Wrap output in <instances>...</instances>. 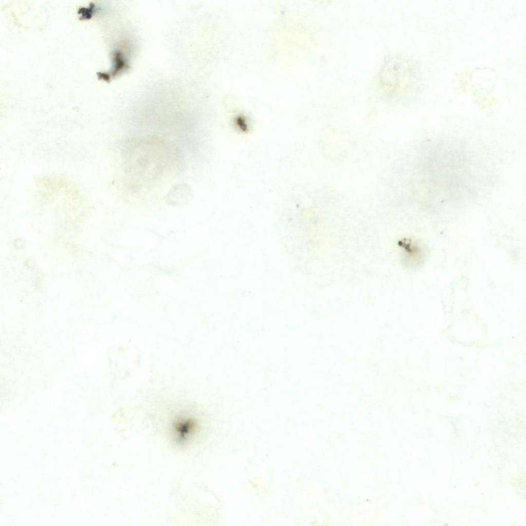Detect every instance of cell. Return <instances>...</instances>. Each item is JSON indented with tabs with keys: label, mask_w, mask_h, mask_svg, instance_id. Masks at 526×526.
Returning <instances> with one entry per match:
<instances>
[{
	"label": "cell",
	"mask_w": 526,
	"mask_h": 526,
	"mask_svg": "<svg viewBox=\"0 0 526 526\" xmlns=\"http://www.w3.org/2000/svg\"><path fill=\"white\" fill-rule=\"evenodd\" d=\"M165 432L170 443L175 448L186 450L197 444L204 430L202 415L189 407L175 409L165 422Z\"/></svg>",
	"instance_id": "6da1fadb"
},
{
	"label": "cell",
	"mask_w": 526,
	"mask_h": 526,
	"mask_svg": "<svg viewBox=\"0 0 526 526\" xmlns=\"http://www.w3.org/2000/svg\"><path fill=\"white\" fill-rule=\"evenodd\" d=\"M416 72L409 62L403 58H389L379 74V85L383 95L390 98L406 97L415 84Z\"/></svg>",
	"instance_id": "7a4b0ae2"
},
{
	"label": "cell",
	"mask_w": 526,
	"mask_h": 526,
	"mask_svg": "<svg viewBox=\"0 0 526 526\" xmlns=\"http://www.w3.org/2000/svg\"><path fill=\"white\" fill-rule=\"evenodd\" d=\"M149 146L148 145L147 150L144 144L134 147L129 154L127 162L128 175L132 177V179H139V181L142 180L144 183L145 180L151 181L159 178L163 174L160 171L164 172L167 164H166L165 156L168 153L165 152V149L161 152L164 148V145H162L161 142L159 141L156 149H153V144L152 149H149Z\"/></svg>",
	"instance_id": "3957f363"
},
{
	"label": "cell",
	"mask_w": 526,
	"mask_h": 526,
	"mask_svg": "<svg viewBox=\"0 0 526 526\" xmlns=\"http://www.w3.org/2000/svg\"><path fill=\"white\" fill-rule=\"evenodd\" d=\"M193 196L192 188L185 183L174 185L166 195V201L174 205L188 203Z\"/></svg>",
	"instance_id": "277c9868"
}]
</instances>
